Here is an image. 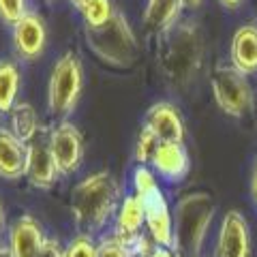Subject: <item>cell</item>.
Here are the masks:
<instances>
[{
	"mask_svg": "<svg viewBox=\"0 0 257 257\" xmlns=\"http://www.w3.org/2000/svg\"><path fill=\"white\" fill-rule=\"evenodd\" d=\"M204 62V37L197 24L176 22L163 32L161 47V71L165 79L176 88L189 86L199 73Z\"/></svg>",
	"mask_w": 257,
	"mask_h": 257,
	"instance_id": "6da1fadb",
	"label": "cell"
},
{
	"mask_svg": "<svg viewBox=\"0 0 257 257\" xmlns=\"http://www.w3.org/2000/svg\"><path fill=\"white\" fill-rule=\"evenodd\" d=\"M118 199V182L109 172L88 176L73 189V195H71V212H73L75 225L84 234L99 231L114 214Z\"/></svg>",
	"mask_w": 257,
	"mask_h": 257,
	"instance_id": "7a4b0ae2",
	"label": "cell"
},
{
	"mask_svg": "<svg viewBox=\"0 0 257 257\" xmlns=\"http://www.w3.org/2000/svg\"><path fill=\"white\" fill-rule=\"evenodd\" d=\"M212 214L214 202L208 193H191L176 206V219L172 221V248H176L178 257L199 255Z\"/></svg>",
	"mask_w": 257,
	"mask_h": 257,
	"instance_id": "3957f363",
	"label": "cell"
},
{
	"mask_svg": "<svg viewBox=\"0 0 257 257\" xmlns=\"http://www.w3.org/2000/svg\"><path fill=\"white\" fill-rule=\"evenodd\" d=\"M84 37L88 50L109 67L128 69L138 58V37L126 15L118 9L107 24L99 28H86Z\"/></svg>",
	"mask_w": 257,
	"mask_h": 257,
	"instance_id": "277c9868",
	"label": "cell"
},
{
	"mask_svg": "<svg viewBox=\"0 0 257 257\" xmlns=\"http://www.w3.org/2000/svg\"><path fill=\"white\" fill-rule=\"evenodd\" d=\"M84 86V67L79 56L73 52L62 54L56 60L50 86H47V105L54 116L64 118L75 109Z\"/></svg>",
	"mask_w": 257,
	"mask_h": 257,
	"instance_id": "5b68a950",
	"label": "cell"
},
{
	"mask_svg": "<svg viewBox=\"0 0 257 257\" xmlns=\"http://www.w3.org/2000/svg\"><path fill=\"white\" fill-rule=\"evenodd\" d=\"M210 86L216 105L227 116L240 118L253 107V90L248 79L231 64H219L212 71Z\"/></svg>",
	"mask_w": 257,
	"mask_h": 257,
	"instance_id": "8992f818",
	"label": "cell"
},
{
	"mask_svg": "<svg viewBox=\"0 0 257 257\" xmlns=\"http://www.w3.org/2000/svg\"><path fill=\"white\" fill-rule=\"evenodd\" d=\"M13 50L24 62L41 58L47 45V28L43 18L37 11H28L11 26Z\"/></svg>",
	"mask_w": 257,
	"mask_h": 257,
	"instance_id": "52a82bcc",
	"label": "cell"
},
{
	"mask_svg": "<svg viewBox=\"0 0 257 257\" xmlns=\"http://www.w3.org/2000/svg\"><path fill=\"white\" fill-rule=\"evenodd\" d=\"M50 150L60 174H73L84 159V140L75 124L60 122L50 135Z\"/></svg>",
	"mask_w": 257,
	"mask_h": 257,
	"instance_id": "ba28073f",
	"label": "cell"
},
{
	"mask_svg": "<svg viewBox=\"0 0 257 257\" xmlns=\"http://www.w3.org/2000/svg\"><path fill=\"white\" fill-rule=\"evenodd\" d=\"M135 195H138V193H135ZM138 197L144 204V219H146L152 240H155L159 246L172 248V216H170V210H167V204H165L163 195H161L159 187L142 193Z\"/></svg>",
	"mask_w": 257,
	"mask_h": 257,
	"instance_id": "9c48e42d",
	"label": "cell"
},
{
	"mask_svg": "<svg viewBox=\"0 0 257 257\" xmlns=\"http://www.w3.org/2000/svg\"><path fill=\"white\" fill-rule=\"evenodd\" d=\"M251 255V236L244 216L231 210L225 214L219 236V257H248Z\"/></svg>",
	"mask_w": 257,
	"mask_h": 257,
	"instance_id": "30bf717a",
	"label": "cell"
},
{
	"mask_svg": "<svg viewBox=\"0 0 257 257\" xmlns=\"http://www.w3.org/2000/svg\"><path fill=\"white\" fill-rule=\"evenodd\" d=\"M28 146L11 131L0 128V178L20 180L26 176Z\"/></svg>",
	"mask_w": 257,
	"mask_h": 257,
	"instance_id": "8fae6325",
	"label": "cell"
},
{
	"mask_svg": "<svg viewBox=\"0 0 257 257\" xmlns=\"http://www.w3.org/2000/svg\"><path fill=\"white\" fill-rule=\"evenodd\" d=\"M144 126H148L161 142H184V124L172 103H155L146 111V124Z\"/></svg>",
	"mask_w": 257,
	"mask_h": 257,
	"instance_id": "7c38bea8",
	"label": "cell"
},
{
	"mask_svg": "<svg viewBox=\"0 0 257 257\" xmlns=\"http://www.w3.org/2000/svg\"><path fill=\"white\" fill-rule=\"evenodd\" d=\"M231 67L238 69L244 75L257 73V26L255 24H244L240 26L234 37H231L229 47Z\"/></svg>",
	"mask_w": 257,
	"mask_h": 257,
	"instance_id": "4fadbf2b",
	"label": "cell"
},
{
	"mask_svg": "<svg viewBox=\"0 0 257 257\" xmlns=\"http://www.w3.org/2000/svg\"><path fill=\"white\" fill-rule=\"evenodd\" d=\"M45 242V236L32 216H22L13 223L9 236V257H37Z\"/></svg>",
	"mask_w": 257,
	"mask_h": 257,
	"instance_id": "5bb4252c",
	"label": "cell"
},
{
	"mask_svg": "<svg viewBox=\"0 0 257 257\" xmlns=\"http://www.w3.org/2000/svg\"><path fill=\"white\" fill-rule=\"evenodd\" d=\"M58 165L52 157L50 146L43 144H30L28 146V165H26V176L28 182L37 189H50L54 182L58 180Z\"/></svg>",
	"mask_w": 257,
	"mask_h": 257,
	"instance_id": "9a60e30c",
	"label": "cell"
},
{
	"mask_svg": "<svg viewBox=\"0 0 257 257\" xmlns=\"http://www.w3.org/2000/svg\"><path fill=\"white\" fill-rule=\"evenodd\" d=\"M150 163L161 176H165L170 180H180L189 170L187 150L182 148V144L176 142H161Z\"/></svg>",
	"mask_w": 257,
	"mask_h": 257,
	"instance_id": "2e32d148",
	"label": "cell"
},
{
	"mask_svg": "<svg viewBox=\"0 0 257 257\" xmlns=\"http://www.w3.org/2000/svg\"><path fill=\"white\" fill-rule=\"evenodd\" d=\"M182 9V0H146L142 20L148 30L163 35L165 30H170L180 20Z\"/></svg>",
	"mask_w": 257,
	"mask_h": 257,
	"instance_id": "e0dca14e",
	"label": "cell"
},
{
	"mask_svg": "<svg viewBox=\"0 0 257 257\" xmlns=\"http://www.w3.org/2000/svg\"><path fill=\"white\" fill-rule=\"evenodd\" d=\"M144 204L138 195L126 197L122 204V210L118 214V225H116V238L122 242L124 246L131 248L133 240H138L140 231L144 227Z\"/></svg>",
	"mask_w": 257,
	"mask_h": 257,
	"instance_id": "ac0fdd59",
	"label": "cell"
},
{
	"mask_svg": "<svg viewBox=\"0 0 257 257\" xmlns=\"http://www.w3.org/2000/svg\"><path fill=\"white\" fill-rule=\"evenodd\" d=\"M20 69L13 60H0V114H9L20 92Z\"/></svg>",
	"mask_w": 257,
	"mask_h": 257,
	"instance_id": "d6986e66",
	"label": "cell"
},
{
	"mask_svg": "<svg viewBox=\"0 0 257 257\" xmlns=\"http://www.w3.org/2000/svg\"><path fill=\"white\" fill-rule=\"evenodd\" d=\"M9 116H11V133L15 138H20L24 144L35 138L37 126H39L35 107L28 105V103H18L9 111Z\"/></svg>",
	"mask_w": 257,
	"mask_h": 257,
	"instance_id": "ffe728a7",
	"label": "cell"
},
{
	"mask_svg": "<svg viewBox=\"0 0 257 257\" xmlns=\"http://www.w3.org/2000/svg\"><path fill=\"white\" fill-rule=\"evenodd\" d=\"M116 13V7L111 0H88L79 7V15L84 20L86 28H99L103 24L111 20V15Z\"/></svg>",
	"mask_w": 257,
	"mask_h": 257,
	"instance_id": "44dd1931",
	"label": "cell"
},
{
	"mask_svg": "<svg viewBox=\"0 0 257 257\" xmlns=\"http://www.w3.org/2000/svg\"><path fill=\"white\" fill-rule=\"evenodd\" d=\"M159 144H161V140L150 131L148 126H144L140 138H138V146H135V159H138L140 163H150Z\"/></svg>",
	"mask_w": 257,
	"mask_h": 257,
	"instance_id": "7402d4cb",
	"label": "cell"
},
{
	"mask_svg": "<svg viewBox=\"0 0 257 257\" xmlns=\"http://www.w3.org/2000/svg\"><path fill=\"white\" fill-rule=\"evenodd\" d=\"M28 11V0H0V20L7 26H13Z\"/></svg>",
	"mask_w": 257,
	"mask_h": 257,
	"instance_id": "603a6c76",
	"label": "cell"
},
{
	"mask_svg": "<svg viewBox=\"0 0 257 257\" xmlns=\"http://www.w3.org/2000/svg\"><path fill=\"white\" fill-rule=\"evenodd\" d=\"M64 257H96V246L90 240V236L82 234L75 240H71V244L64 251Z\"/></svg>",
	"mask_w": 257,
	"mask_h": 257,
	"instance_id": "cb8c5ba5",
	"label": "cell"
},
{
	"mask_svg": "<svg viewBox=\"0 0 257 257\" xmlns=\"http://www.w3.org/2000/svg\"><path fill=\"white\" fill-rule=\"evenodd\" d=\"M128 246H124L118 238L105 240L99 248H96V257H128Z\"/></svg>",
	"mask_w": 257,
	"mask_h": 257,
	"instance_id": "d4e9b609",
	"label": "cell"
},
{
	"mask_svg": "<svg viewBox=\"0 0 257 257\" xmlns=\"http://www.w3.org/2000/svg\"><path fill=\"white\" fill-rule=\"evenodd\" d=\"M155 187H157V182L152 178V174L146 170V167H138V172H135V193L142 195V193H146Z\"/></svg>",
	"mask_w": 257,
	"mask_h": 257,
	"instance_id": "484cf974",
	"label": "cell"
},
{
	"mask_svg": "<svg viewBox=\"0 0 257 257\" xmlns=\"http://www.w3.org/2000/svg\"><path fill=\"white\" fill-rule=\"evenodd\" d=\"M37 257H64V251L58 246V242H56V240H45Z\"/></svg>",
	"mask_w": 257,
	"mask_h": 257,
	"instance_id": "4316f807",
	"label": "cell"
},
{
	"mask_svg": "<svg viewBox=\"0 0 257 257\" xmlns=\"http://www.w3.org/2000/svg\"><path fill=\"white\" fill-rule=\"evenodd\" d=\"M219 3L225 7V9H229V11H236L238 7H242V5H244V0H219Z\"/></svg>",
	"mask_w": 257,
	"mask_h": 257,
	"instance_id": "83f0119b",
	"label": "cell"
},
{
	"mask_svg": "<svg viewBox=\"0 0 257 257\" xmlns=\"http://www.w3.org/2000/svg\"><path fill=\"white\" fill-rule=\"evenodd\" d=\"M148 257H172V255H170V251H167L165 246H159V248H155V251H152Z\"/></svg>",
	"mask_w": 257,
	"mask_h": 257,
	"instance_id": "f1b7e54d",
	"label": "cell"
},
{
	"mask_svg": "<svg viewBox=\"0 0 257 257\" xmlns=\"http://www.w3.org/2000/svg\"><path fill=\"white\" fill-rule=\"evenodd\" d=\"M204 0H182V5H184V9H197L199 5H202Z\"/></svg>",
	"mask_w": 257,
	"mask_h": 257,
	"instance_id": "f546056e",
	"label": "cell"
},
{
	"mask_svg": "<svg viewBox=\"0 0 257 257\" xmlns=\"http://www.w3.org/2000/svg\"><path fill=\"white\" fill-rule=\"evenodd\" d=\"M253 197L257 199V167H255V174H253Z\"/></svg>",
	"mask_w": 257,
	"mask_h": 257,
	"instance_id": "4dcf8cb0",
	"label": "cell"
},
{
	"mask_svg": "<svg viewBox=\"0 0 257 257\" xmlns=\"http://www.w3.org/2000/svg\"><path fill=\"white\" fill-rule=\"evenodd\" d=\"M5 229V212H3V204H0V231Z\"/></svg>",
	"mask_w": 257,
	"mask_h": 257,
	"instance_id": "1f68e13d",
	"label": "cell"
},
{
	"mask_svg": "<svg viewBox=\"0 0 257 257\" xmlns=\"http://www.w3.org/2000/svg\"><path fill=\"white\" fill-rule=\"evenodd\" d=\"M69 3H71V5H73V7H75V9H79V7H82L84 3H88V0H69Z\"/></svg>",
	"mask_w": 257,
	"mask_h": 257,
	"instance_id": "d6a6232c",
	"label": "cell"
}]
</instances>
